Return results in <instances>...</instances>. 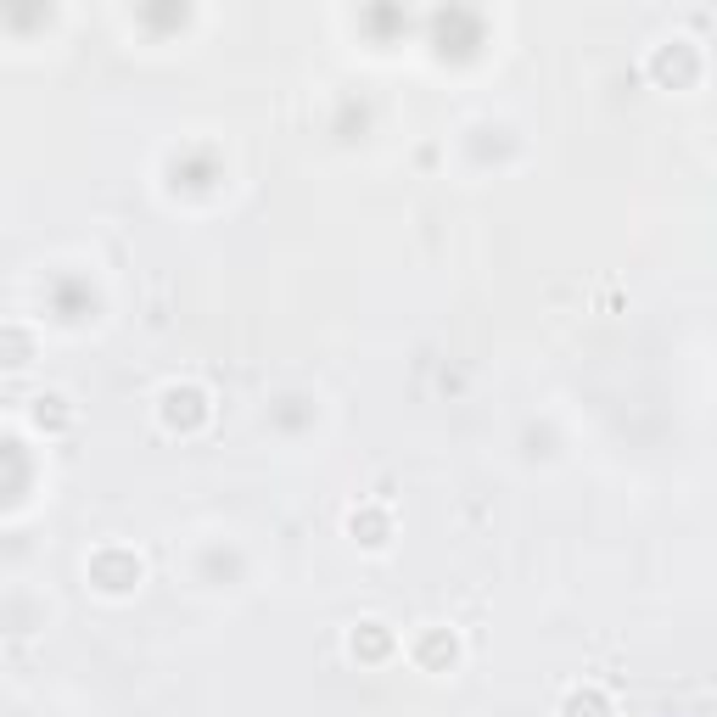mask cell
<instances>
[{
	"label": "cell",
	"mask_w": 717,
	"mask_h": 717,
	"mask_svg": "<svg viewBox=\"0 0 717 717\" xmlns=\"http://www.w3.org/2000/svg\"><path fill=\"white\" fill-rule=\"evenodd\" d=\"M348 645H353V656H359V650H365V656H381V650L393 645V633H387V622H359Z\"/></svg>",
	"instance_id": "obj_1"
},
{
	"label": "cell",
	"mask_w": 717,
	"mask_h": 717,
	"mask_svg": "<svg viewBox=\"0 0 717 717\" xmlns=\"http://www.w3.org/2000/svg\"><path fill=\"white\" fill-rule=\"evenodd\" d=\"M611 712V706H605V695H572V701H566V717H605Z\"/></svg>",
	"instance_id": "obj_2"
}]
</instances>
